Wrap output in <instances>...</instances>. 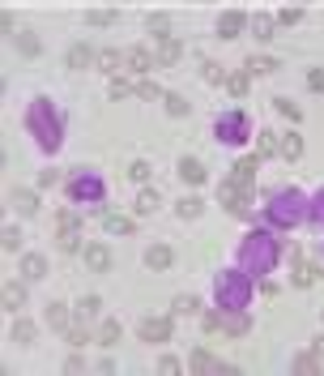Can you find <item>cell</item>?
<instances>
[{"instance_id":"6da1fadb","label":"cell","mask_w":324,"mask_h":376,"mask_svg":"<svg viewBox=\"0 0 324 376\" xmlns=\"http://www.w3.org/2000/svg\"><path fill=\"white\" fill-rule=\"evenodd\" d=\"M278 257H282V240H273L269 231H252L239 244V265L247 274H273Z\"/></svg>"},{"instance_id":"7a4b0ae2","label":"cell","mask_w":324,"mask_h":376,"mask_svg":"<svg viewBox=\"0 0 324 376\" xmlns=\"http://www.w3.org/2000/svg\"><path fill=\"white\" fill-rule=\"evenodd\" d=\"M26 124H30L35 141L47 150V154H56L60 141H64V124H60V116H56V107H52V98H35L30 111H26Z\"/></svg>"},{"instance_id":"3957f363","label":"cell","mask_w":324,"mask_h":376,"mask_svg":"<svg viewBox=\"0 0 324 376\" xmlns=\"http://www.w3.org/2000/svg\"><path fill=\"white\" fill-rule=\"evenodd\" d=\"M265 218L273 222V227L290 231L294 222H303L307 210H303V197H298L294 188H282V193H269V206H265Z\"/></svg>"},{"instance_id":"277c9868","label":"cell","mask_w":324,"mask_h":376,"mask_svg":"<svg viewBox=\"0 0 324 376\" xmlns=\"http://www.w3.org/2000/svg\"><path fill=\"white\" fill-rule=\"evenodd\" d=\"M252 274H239V269H227L218 274L213 283V295H218V308H247V299H252Z\"/></svg>"},{"instance_id":"5b68a950","label":"cell","mask_w":324,"mask_h":376,"mask_svg":"<svg viewBox=\"0 0 324 376\" xmlns=\"http://www.w3.org/2000/svg\"><path fill=\"white\" fill-rule=\"evenodd\" d=\"M103 180H98V175L94 171H77V175H73V180H68V197H73V202H77V206H98V202H103Z\"/></svg>"},{"instance_id":"8992f818","label":"cell","mask_w":324,"mask_h":376,"mask_svg":"<svg viewBox=\"0 0 324 376\" xmlns=\"http://www.w3.org/2000/svg\"><path fill=\"white\" fill-rule=\"evenodd\" d=\"M247 129H252V124H247V111H243V107L218 116V124H213V133L227 141V145H243V141H247Z\"/></svg>"},{"instance_id":"52a82bcc","label":"cell","mask_w":324,"mask_h":376,"mask_svg":"<svg viewBox=\"0 0 324 376\" xmlns=\"http://www.w3.org/2000/svg\"><path fill=\"white\" fill-rule=\"evenodd\" d=\"M56 240H60L64 253H77V248H82V218L73 214V210L56 214Z\"/></svg>"},{"instance_id":"ba28073f","label":"cell","mask_w":324,"mask_h":376,"mask_svg":"<svg viewBox=\"0 0 324 376\" xmlns=\"http://www.w3.org/2000/svg\"><path fill=\"white\" fill-rule=\"evenodd\" d=\"M247 197H252V193H247V188H239L235 180H222V184H218V202L227 206L235 218H243V214H247Z\"/></svg>"},{"instance_id":"9c48e42d","label":"cell","mask_w":324,"mask_h":376,"mask_svg":"<svg viewBox=\"0 0 324 376\" xmlns=\"http://www.w3.org/2000/svg\"><path fill=\"white\" fill-rule=\"evenodd\" d=\"M141 342H171V316H141Z\"/></svg>"},{"instance_id":"30bf717a","label":"cell","mask_w":324,"mask_h":376,"mask_svg":"<svg viewBox=\"0 0 324 376\" xmlns=\"http://www.w3.org/2000/svg\"><path fill=\"white\" fill-rule=\"evenodd\" d=\"M256 167H260V154H256V159H252V154H247V159H235V167H231L227 180H235L239 188L252 193V184H256Z\"/></svg>"},{"instance_id":"8fae6325","label":"cell","mask_w":324,"mask_h":376,"mask_svg":"<svg viewBox=\"0 0 324 376\" xmlns=\"http://www.w3.org/2000/svg\"><path fill=\"white\" fill-rule=\"evenodd\" d=\"M324 278V265L320 261H307V257H298L294 261V287H312Z\"/></svg>"},{"instance_id":"7c38bea8","label":"cell","mask_w":324,"mask_h":376,"mask_svg":"<svg viewBox=\"0 0 324 376\" xmlns=\"http://www.w3.org/2000/svg\"><path fill=\"white\" fill-rule=\"evenodd\" d=\"M247 30H252V39L269 43V39H278V17H269V13H256V17H247Z\"/></svg>"},{"instance_id":"4fadbf2b","label":"cell","mask_w":324,"mask_h":376,"mask_svg":"<svg viewBox=\"0 0 324 376\" xmlns=\"http://www.w3.org/2000/svg\"><path fill=\"white\" fill-rule=\"evenodd\" d=\"M9 202H13V210H17V214H39L43 197H39L35 188H13V193H9Z\"/></svg>"},{"instance_id":"5bb4252c","label":"cell","mask_w":324,"mask_h":376,"mask_svg":"<svg viewBox=\"0 0 324 376\" xmlns=\"http://www.w3.org/2000/svg\"><path fill=\"white\" fill-rule=\"evenodd\" d=\"M247 30V17L239 13V9H231V13H222V21H218V39H239Z\"/></svg>"},{"instance_id":"9a60e30c","label":"cell","mask_w":324,"mask_h":376,"mask_svg":"<svg viewBox=\"0 0 324 376\" xmlns=\"http://www.w3.org/2000/svg\"><path fill=\"white\" fill-rule=\"evenodd\" d=\"M21 278H26V283H43L47 278V257L43 253H26V257H21Z\"/></svg>"},{"instance_id":"2e32d148","label":"cell","mask_w":324,"mask_h":376,"mask_svg":"<svg viewBox=\"0 0 324 376\" xmlns=\"http://www.w3.org/2000/svg\"><path fill=\"white\" fill-rule=\"evenodd\" d=\"M0 304H5L9 312H21V308H26V278H21V283H5V291H0Z\"/></svg>"},{"instance_id":"e0dca14e","label":"cell","mask_w":324,"mask_h":376,"mask_svg":"<svg viewBox=\"0 0 324 376\" xmlns=\"http://www.w3.org/2000/svg\"><path fill=\"white\" fill-rule=\"evenodd\" d=\"M175 171H180V180H184V184H205V180H209V171H205L201 159H180Z\"/></svg>"},{"instance_id":"ac0fdd59","label":"cell","mask_w":324,"mask_h":376,"mask_svg":"<svg viewBox=\"0 0 324 376\" xmlns=\"http://www.w3.org/2000/svg\"><path fill=\"white\" fill-rule=\"evenodd\" d=\"M171 261H175L171 244H149V248H145V265H149V269H171Z\"/></svg>"},{"instance_id":"d6986e66","label":"cell","mask_w":324,"mask_h":376,"mask_svg":"<svg viewBox=\"0 0 324 376\" xmlns=\"http://www.w3.org/2000/svg\"><path fill=\"white\" fill-rule=\"evenodd\" d=\"M86 265H90L94 274H107V269H111V248H107V244H90V248H86Z\"/></svg>"},{"instance_id":"ffe728a7","label":"cell","mask_w":324,"mask_h":376,"mask_svg":"<svg viewBox=\"0 0 324 376\" xmlns=\"http://www.w3.org/2000/svg\"><path fill=\"white\" fill-rule=\"evenodd\" d=\"M90 64H98V52L90 43H73L68 47V69H90Z\"/></svg>"},{"instance_id":"44dd1931","label":"cell","mask_w":324,"mask_h":376,"mask_svg":"<svg viewBox=\"0 0 324 376\" xmlns=\"http://www.w3.org/2000/svg\"><path fill=\"white\" fill-rule=\"evenodd\" d=\"M124 56H128V69H133V73H141V78L158 64V56H154V52H145V47H128Z\"/></svg>"},{"instance_id":"7402d4cb","label":"cell","mask_w":324,"mask_h":376,"mask_svg":"<svg viewBox=\"0 0 324 376\" xmlns=\"http://www.w3.org/2000/svg\"><path fill=\"white\" fill-rule=\"evenodd\" d=\"M158 64H180V56H184V43L175 39V35H171V39H158Z\"/></svg>"},{"instance_id":"603a6c76","label":"cell","mask_w":324,"mask_h":376,"mask_svg":"<svg viewBox=\"0 0 324 376\" xmlns=\"http://www.w3.org/2000/svg\"><path fill=\"white\" fill-rule=\"evenodd\" d=\"M103 231H107V235H133L137 222H133L128 214H103Z\"/></svg>"},{"instance_id":"cb8c5ba5","label":"cell","mask_w":324,"mask_h":376,"mask_svg":"<svg viewBox=\"0 0 324 376\" xmlns=\"http://www.w3.org/2000/svg\"><path fill=\"white\" fill-rule=\"evenodd\" d=\"M188 368H192V372H218V368H222V372H231L227 364H218V359L209 355V350H192V359H188Z\"/></svg>"},{"instance_id":"d4e9b609","label":"cell","mask_w":324,"mask_h":376,"mask_svg":"<svg viewBox=\"0 0 324 376\" xmlns=\"http://www.w3.org/2000/svg\"><path fill=\"white\" fill-rule=\"evenodd\" d=\"M256 150H260V159H278V154H282L278 133H256Z\"/></svg>"},{"instance_id":"484cf974","label":"cell","mask_w":324,"mask_h":376,"mask_svg":"<svg viewBox=\"0 0 324 376\" xmlns=\"http://www.w3.org/2000/svg\"><path fill=\"white\" fill-rule=\"evenodd\" d=\"M133 210H137L141 218H145V214H154V210H158V193L141 184V193H137V202H133Z\"/></svg>"},{"instance_id":"4316f807","label":"cell","mask_w":324,"mask_h":376,"mask_svg":"<svg viewBox=\"0 0 324 376\" xmlns=\"http://www.w3.org/2000/svg\"><path fill=\"white\" fill-rule=\"evenodd\" d=\"M47 325H52V330H68V325H73V316H68V308L64 304H47Z\"/></svg>"},{"instance_id":"83f0119b","label":"cell","mask_w":324,"mask_h":376,"mask_svg":"<svg viewBox=\"0 0 324 376\" xmlns=\"http://www.w3.org/2000/svg\"><path fill=\"white\" fill-rule=\"evenodd\" d=\"M124 64H128L124 52H98V69L103 73H124Z\"/></svg>"},{"instance_id":"f1b7e54d","label":"cell","mask_w":324,"mask_h":376,"mask_svg":"<svg viewBox=\"0 0 324 376\" xmlns=\"http://www.w3.org/2000/svg\"><path fill=\"white\" fill-rule=\"evenodd\" d=\"M282 159H303V137L298 133H282Z\"/></svg>"},{"instance_id":"f546056e","label":"cell","mask_w":324,"mask_h":376,"mask_svg":"<svg viewBox=\"0 0 324 376\" xmlns=\"http://www.w3.org/2000/svg\"><path fill=\"white\" fill-rule=\"evenodd\" d=\"M227 90H231L235 98H247V90H252V73H231V78H227Z\"/></svg>"},{"instance_id":"4dcf8cb0","label":"cell","mask_w":324,"mask_h":376,"mask_svg":"<svg viewBox=\"0 0 324 376\" xmlns=\"http://www.w3.org/2000/svg\"><path fill=\"white\" fill-rule=\"evenodd\" d=\"M120 334H124V330H120V321H103V330H98V346H107V350H111V346L120 342Z\"/></svg>"},{"instance_id":"1f68e13d","label":"cell","mask_w":324,"mask_h":376,"mask_svg":"<svg viewBox=\"0 0 324 376\" xmlns=\"http://www.w3.org/2000/svg\"><path fill=\"white\" fill-rule=\"evenodd\" d=\"M201 210H205L201 197H184V202L175 206V214H180V218H201Z\"/></svg>"},{"instance_id":"d6a6232c","label":"cell","mask_w":324,"mask_h":376,"mask_svg":"<svg viewBox=\"0 0 324 376\" xmlns=\"http://www.w3.org/2000/svg\"><path fill=\"white\" fill-rule=\"evenodd\" d=\"M282 60H273V56H252L247 60V73H278Z\"/></svg>"},{"instance_id":"836d02e7","label":"cell","mask_w":324,"mask_h":376,"mask_svg":"<svg viewBox=\"0 0 324 376\" xmlns=\"http://www.w3.org/2000/svg\"><path fill=\"white\" fill-rule=\"evenodd\" d=\"M294 372H303V376H320V355L312 350V355H298L294 359Z\"/></svg>"},{"instance_id":"e575fe53","label":"cell","mask_w":324,"mask_h":376,"mask_svg":"<svg viewBox=\"0 0 324 376\" xmlns=\"http://www.w3.org/2000/svg\"><path fill=\"white\" fill-rule=\"evenodd\" d=\"M98 308H103V299H98V295H86L82 304H77V321H90V316H98Z\"/></svg>"},{"instance_id":"d590c367","label":"cell","mask_w":324,"mask_h":376,"mask_svg":"<svg viewBox=\"0 0 324 376\" xmlns=\"http://www.w3.org/2000/svg\"><path fill=\"white\" fill-rule=\"evenodd\" d=\"M13 39H17V52H21V56H39V39H35L30 30H21V35H13Z\"/></svg>"},{"instance_id":"8d00e7d4","label":"cell","mask_w":324,"mask_h":376,"mask_svg":"<svg viewBox=\"0 0 324 376\" xmlns=\"http://www.w3.org/2000/svg\"><path fill=\"white\" fill-rule=\"evenodd\" d=\"M35 334H39V330H35L30 321H17V325H13V342H21V346H30V342H35Z\"/></svg>"},{"instance_id":"74e56055","label":"cell","mask_w":324,"mask_h":376,"mask_svg":"<svg viewBox=\"0 0 324 376\" xmlns=\"http://www.w3.org/2000/svg\"><path fill=\"white\" fill-rule=\"evenodd\" d=\"M64 338H68V346H73V350H82V346L90 342V334H86V325H68V330H64Z\"/></svg>"},{"instance_id":"f35d334b","label":"cell","mask_w":324,"mask_h":376,"mask_svg":"<svg viewBox=\"0 0 324 376\" xmlns=\"http://www.w3.org/2000/svg\"><path fill=\"white\" fill-rule=\"evenodd\" d=\"M0 248H5V253H17V248H21V231L5 227V231H0Z\"/></svg>"},{"instance_id":"ab89813d","label":"cell","mask_w":324,"mask_h":376,"mask_svg":"<svg viewBox=\"0 0 324 376\" xmlns=\"http://www.w3.org/2000/svg\"><path fill=\"white\" fill-rule=\"evenodd\" d=\"M273 107H278L286 120H303V111H298V103H294V98H273Z\"/></svg>"},{"instance_id":"60d3db41","label":"cell","mask_w":324,"mask_h":376,"mask_svg":"<svg viewBox=\"0 0 324 376\" xmlns=\"http://www.w3.org/2000/svg\"><path fill=\"white\" fill-rule=\"evenodd\" d=\"M149 30H154V39H171V21H166V13H154V17H149Z\"/></svg>"},{"instance_id":"b9f144b4","label":"cell","mask_w":324,"mask_h":376,"mask_svg":"<svg viewBox=\"0 0 324 376\" xmlns=\"http://www.w3.org/2000/svg\"><path fill=\"white\" fill-rule=\"evenodd\" d=\"M201 69H205V82H209V86H222V82H227V69H222V64H213V60H205Z\"/></svg>"},{"instance_id":"7bdbcfd3","label":"cell","mask_w":324,"mask_h":376,"mask_svg":"<svg viewBox=\"0 0 324 376\" xmlns=\"http://www.w3.org/2000/svg\"><path fill=\"white\" fill-rule=\"evenodd\" d=\"M162 103L171 116H188V98H180V94H162Z\"/></svg>"},{"instance_id":"ee69618b","label":"cell","mask_w":324,"mask_h":376,"mask_svg":"<svg viewBox=\"0 0 324 376\" xmlns=\"http://www.w3.org/2000/svg\"><path fill=\"white\" fill-rule=\"evenodd\" d=\"M128 180H133V184H149V163H145V159H137V163L128 167Z\"/></svg>"},{"instance_id":"f6af8a7d","label":"cell","mask_w":324,"mask_h":376,"mask_svg":"<svg viewBox=\"0 0 324 376\" xmlns=\"http://www.w3.org/2000/svg\"><path fill=\"white\" fill-rule=\"evenodd\" d=\"M196 308H201V304H196V295H180L175 299V316H192Z\"/></svg>"},{"instance_id":"bcb514c9","label":"cell","mask_w":324,"mask_h":376,"mask_svg":"<svg viewBox=\"0 0 324 376\" xmlns=\"http://www.w3.org/2000/svg\"><path fill=\"white\" fill-rule=\"evenodd\" d=\"M86 21H90V26H111L115 13L111 9H94V13H86Z\"/></svg>"},{"instance_id":"7dc6e473","label":"cell","mask_w":324,"mask_h":376,"mask_svg":"<svg viewBox=\"0 0 324 376\" xmlns=\"http://www.w3.org/2000/svg\"><path fill=\"white\" fill-rule=\"evenodd\" d=\"M307 218H312V222H324V188L316 193V202H312V210H307Z\"/></svg>"},{"instance_id":"c3c4849f","label":"cell","mask_w":324,"mask_h":376,"mask_svg":"<svg viewBox=\"0 0 324 376\" xmlns=\"http://www.w3.org/2000/svg\"><path fill=\"white\" fill-rule=\"evenodd\" d=\"M298 17H303V9H298V5H294V9H282V13H278V26H294Z\"/></svg>"},{"instance_id":"681fc988","label":"cell","mask_w":324,"mask_h":376,"mask_svg":"<svg viewBox=\"0 0 324 376\" xmlns=\"http://www.w3.org/2000/svg\"><path fill=\"white\" fill-rule=\"evenodd\" d=\"M158 372H162V376H175V372H180V359H175V355H162V359H158Z\"/></svg>"},{"instance_id":"f907efd6","label":"cell","mask_w":324,"mask_h":376,"mask_svg":"<svg viewBox=\"0 0 324 376\" xmlns=\"http://www.w3.org/2000/svg\"><path fill=\"white\" fill-rule=\"evenodd\" d=\"M137 94H141V98H158L162 90H158L154 82H149V78H141V82H137Z\"/></svg>"},{"instance_id":"816d5d0a","label":"cell","mask_w":324,"mask_h":376,"mask_svg":"<svg viewBox=\"0 0 324 376\" xmlns=\"http://www.w3.org/2000/svg\"><path fill=\"white\" fill-rule=\"evenodd\" d=\"M124 94H137V86H128L124 78H115V82H111V98H124Z\"/></svg>"},{"instance_id":"f5cc1de1","label":"cell","mask_w":324,"mask_h":376,"mask_svg":"<svg viewBox=\"0 0 324 376\" xmlns=\"http://www.w3.org/2000/svg\"><path fill=\"white\" fill-rule=\"evenodd\" d=\"M307 86H312L316 94H324V69H312V73H307Z\"/></svg>"},{"instance_id":"db71d44e","label":"cell","mask_w":324,"mask_h":376,"mask_svg":"<svg viewBox=\"0 0 324 376\" xmlns=\"http://www.w3.org/2000/svg\"><path fill=\"white\" fill-rule=\"evenodd\" d=\"M82 368H86V364H82V355H77V350H73V355L64 359V372H82Z\"/></svg>"},{"instance_id":"11a10c76","label":"cell","mask_w":324,"mask_h":376,"mask_svg":"<svg viewBox=\"0 0 324 376\" xmlns=\"http://www.w3.org/2000/svg\"><path fill=\"white\" fill-rule=\"evenodd\" d=\"M56 180H60V175H56V171H52V167H47V171H39V184H43V188H52V184H56Z\"/></svg>"},{"instance_id":"9f6ffc18","label":"cell","mask_w":324,"mask_h":376,"mask_svg":"<svg viewBox=\"0 0 324 376\" xmlns=\"http://www.w3.org/2000/svg\"><path fill=\"white\" fill-rule=\"evenodd\" d=\"M312 350H316V355H324V334L316 338V346H312Z\"/></svg>"},{"instance_id":"6f0895ef","label":"cell","mask_w":324,"mask_h":376,"mask_svg":"<svg viewBox=\"0 0 324 376\" xmlns=\"http://www.w3.org/2000/svg\"><path fill=\"white\" fill-rule=\"evenodd\" d=\"M294 5H307V0H294Z\"/></svg>"}]
</instances>
